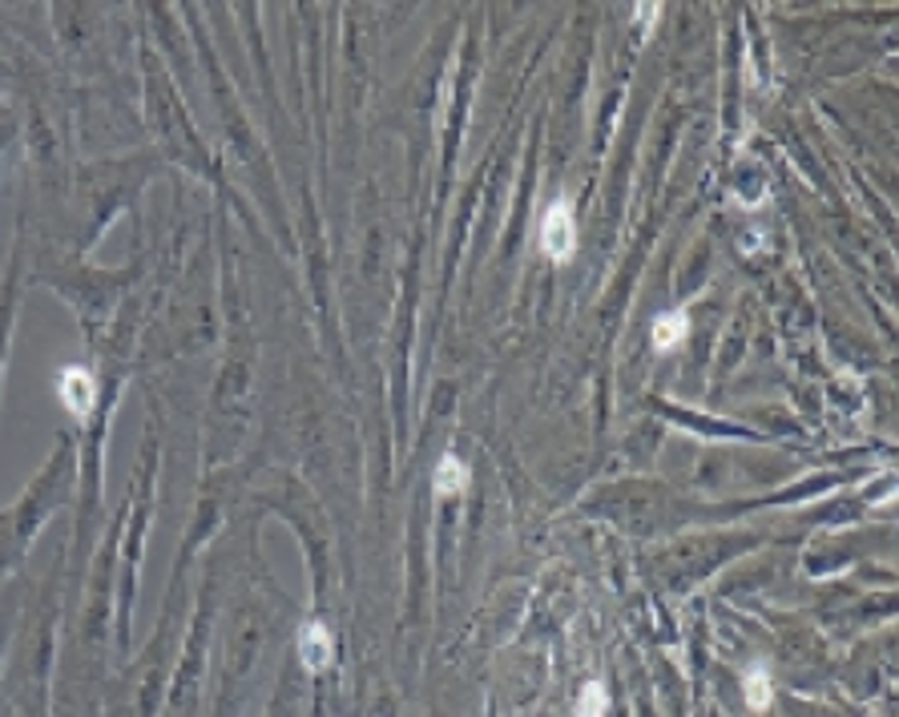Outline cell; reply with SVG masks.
<instances>
[{"mask_svg": "<svg viewBox=\"0 0 899 717\" xmlns=\"http://www.w3.org/2000/svg\"><path fill=\"white\" fill-rule=\"evenodd\" d=\"M335 657V641H331V629L323 621H307L299 629V661L307 665L311 674H323Z\"/></svg>", "mask_w": 899, "mask_h": 717, "instance_id": "4", "label": "cell"}, {"mask_svg": "<svg viewBox=\"0 0 899 717\" xmlns=\"http://www.w3.org/2000/svg\"><path fill=\"white\" fill-rule=\"evenodd\" d=\"M605 706H609V694H605L597 681H593V686H585V694H582V717H602Z\"/></svg>", "mask_w": 899, "mask_h": 717, "instance_id": "8", "label": "cell"}, {"mask_svg": "<svg viewBox=\"0 0 899 717\" xmlns=\"http://www.w3.org/2000/svg\"><path fill=\"white\" fill-rule=\"evenodd\" d=\"M432 488L440 492V497H456V492H465L468 488V468H465V460H456L452 452L440 460V468H436V475H432Z\"/></svg>", "mask_w": 899, "mask_h": 717, "instance_id": "6", "label": "cell"}, {"mask_svg": "<svg viewBox=\"0 0 899 717\" xmlns=\"http://www.w3.org/2000/svg\"><path fill=\"white\" fill-rule=\"evenodd\" d=\"M686 331H690V315H686V311H666V315H657L654 318V347L657 351L677 347V343L686 338Z\"/></svg>", "mask_w": 899, "mask_h": 717, "instance_id": "5", "label": "cell"}, {"mask_svg": "<svg viewBox=\"0 0 899 717\" xmlns=\"http://www.w3.org/2000/svg\"><path fill=\"white\" fill-rule=\"evenodd\" d=\"M65 460L69 455H57L53 464L45 468V475L37 480V484L25 492V500L17 508H12L9 517L0 520V572L12 569L17 560L25 557V549H29V540L37 537V528H41V520L53 512L57 504H61V488H65Z\"/></svg>", "mask_w": 899, "mask_h": 717, "instance_id": "1", "label": "cell"}, {"mask_svg": "<svg viewBox=\"0 0 899 717\" xmlns=\"http://www.w3.org/2000/svg\"><path fill=\"white\" fill-rule=\"evenodd\" d=\"M742 694H746V706H751V709L771 706V677H766V669H762V665H754L751 674H746V686H742Z\"/></svg>", "mask_w": 899, "mask_h": 717, "instance_id": "7", "label": "cell"}, {"mask_svg": "<svg viewBox=\"0 0 899 717\" xmlns=\"http://www.w3.org/2000/svg\"><path fill=\"white\" fill-rule=\"evenodd\" d=\"M57 395L74 420H89L97 412V380L89 367H65L57 375Z\"/></svg>", "mask_w": 899, "mask_h": 717, "instance_id": "3", "label": "cell"}, {"mask_svg": "<svg viewBox=\"0 0 899 717\" xmlns=\"http://www.w3.org/2000/svg\"><path fill=\"white\" fill-rule=\"evenodd\" d=\"M540 251L549 254L553 263H565L577 251V218H573V202L557 198L540 218Z\"/></svg>", "mask_w": 899, "mask_h": 717, "instance_id": "2", "label": "cell"}]
</instances>
